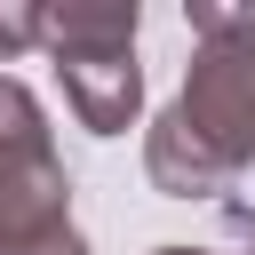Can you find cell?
<instances>
[{
  "label": "cell",
  "instance_id": "obj_5",
  "mask_svg": "<svg viewBox=\"0 0 255 255\" xmlns=\"http://www.w3.org/2000/svg\"><path fill=\"white\" fill-rule=\"evenodd\" d=\"M24 48H40V0L0 8V64H8V56H24Z\"/></svg>",
  "mask_w": 255,
  "mask_h": 255
},
{
  "label": "cell",
  "instance_id": "obj_6",
  "mask_svg": "<svg viewBox=\"0 0 255 255\" xmlns=\"http://www.w3.org/2000/svg\"><path fill=\"white\" fill-rule=\"evenodd\" d=\"M24 255H88V239L64 223V231H48V239H40V247H24Z\"/></svg>",
  "mask_w": 255,
  "mask_h": 255
},
{
  "label": "cell",
  "instance_id": "obj_7",
  "mask_svg": "<svg viewBox=\"0 0 255 255\" xmlns=\"http://www.w3.org/2000/svg\"><path fill=\"white\" fill-rule=\"evenodd\" d=\"M151 255H215V247H151Z\"/></svg>",
  "mask_w": 255,
  "mask_h": 255
},
{
  "label": "cell",
  "instance_id": "obj_3",
  "mask_svg": "<svg viewBox=\"0 0 255 255\" xmlns=\"http://www.w3.org/2000/svg\"><path fill=\"white\" fill-rule=\"evenodd\" d=\"M175 120L207 143V159H215L223 175L255 167V8H247L239 32H215V40L191 48Z\"/></svg>",
  "mask_w": 255,
  "mask_h": 255
},
{
  "label": "cell",
  "instance_id": "obj_1",
  "mask_svg": "<svg viewBox=\"0 0 255 255\" xmlns=\"http://www.w3.org/2000/svg\"><path fill=\"white\" fill-rule=\"evenodd\" d=\"M40 48L56 56L64 104L88 135H128L143 112V64H135V0H40Z\"/></svg>",
  "mask_w": 255,
  "mask_h": 255
},
{
  "label": "cell",
  "instance_id": "obj_4",
  "mask_svg": "<svg viewBox=\"0 0 255 255\" xmlns=\"http://www.w3.org/2000/svg\"><path fill=\"white\" fill-rule=\"evenodd\" d=\"M143 175H151V191H167V199H223L239 175H223L215 159H207V143L175 120V104L143 128Z\"/></svg>",
  "mask_w": 255,
  "mask_h": 255
},
{
  "label": "cell",
  "instance_id": "obj_8",
  "mask_svg": "<svg viewBox=\"0 0 255 255\" xmlns=\"http://www.w3.org/2000/svg\"><path fill=\"white\" fill-rule=\"evenodd\" d=\"M239 255H255V231H247V247H239Z\"/></svg>",
  "mask_w": 255,
  "mask_h": 255
},
{
  "label": "cell",
  "instance_id": "obj_2",
  "mask_svg": "<svg viewBox=\"0 0 255 255\" xmlns=\"http://www.w3.org/2000/svg\"><path fill=\"white\" fill-rule=\"evenodd\" d=\"M64 223H72V175L56 159L48 112L16 72H0V255H24Z\"/></svg>",
  "mask_w": 255,
  "mask_h": 255
}]
</instances>
